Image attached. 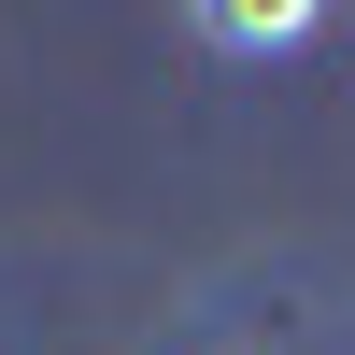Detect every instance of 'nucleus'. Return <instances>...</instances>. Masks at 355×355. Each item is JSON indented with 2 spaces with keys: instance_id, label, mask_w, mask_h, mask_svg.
I'll use <instances>...</instances> for the list:
<instances>
[{
  "instance_id": "1",
  "label": "nucleus",
  "mask_w": 355,
  "mask_h": 355,
  "mask_svg": "<svg viewBox=\"0 0 355 355\" xmlns=\"http://www.w3.org/2000/svg\"><path fill=\"white\" fill-rule=\"evenodd\" d=\"M199 43H227V57H299V43H313V0H270V15L227 0V15H199Z\"/></svg>"
}]
</instances>
